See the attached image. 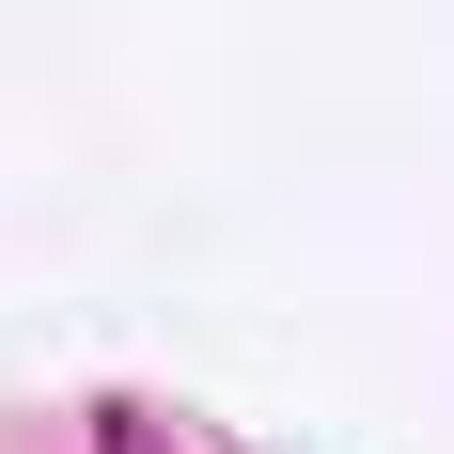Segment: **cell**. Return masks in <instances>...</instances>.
<instances>
[{"instance_id":"6da1fadb","label":"cell","mask_w":454,"mask_h":454,"mask_svg":"<svg viewBox=\"0 0 454 454\" xmlns=\"http://www.w3.org/2000/svg\"><path fill=\"white\" fill-rule=\"evenodd\" d=\"M94 454H220V439H204L188 408H141V392H110V408H94Z\"/></svg>"}]
</instances>
